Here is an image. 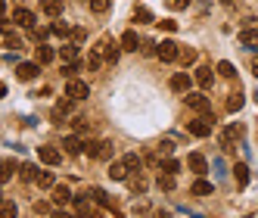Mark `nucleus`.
<instances>
[{"label":"nucleus","mask_w":258,"mask_h":218,"mask_svg":"<svg viewBox=\"0 0 258 218\" xmlns=\"http://www.w3.org/2000/svg\"><path fill=\"white\" fill-rule=\"evenodd\" d=\"M84 196H87V193H84ZM84 196H72V203H75V212H78V215H94L97 209L90 206V199H84Z\"/></svg>","instance_id":"obj_18"},{"label":"nucleus","mask_w":258,"mask_h":218,"mask_svg":"<svg viewBox=\"0 0 258 218\" xmlns=\"http://www.w3.org/2000/svg\"><path fill=\"white\" fill-rule=\"evenodd\" d=\"M187 166H190L196 175H206V172H209V162H206V156H202V153H190V156H187Z\"/></svg>","instance_id":"obj_15"},{"label":"nucleus","mask_w":258,"mask_h":218,"mask_svg":"<svg viewBox=\"0 0 258 218\" xmlns=\"http://www.w3.org/2000/svg\"><path fill=\"white\" fill-rule=\"evenodd\" d=\"M38 159L44 162V166H59L62 162V153L56 147H38Z\"/></svg>","instance_id":"obj_8"},{"label":"nucleus","mask_w":258,"mask_h":218,"mask_svg":"<svg viewBox=\"0 0 258 218\" xmlns=\"http://www.w3.org/2000/svg\"><path fill=\"white\" fill-rule=\"evenodd\" d=\"M4 47H7V50H19V47H22V41L16 38V34H10V31H7V38H4Z\"/></svg>","instance_id":"obj_40"},{"label":"nucleus","mask_w":258,"mask_h":218,"mask_svg":"<svg viewBox=\"0 0 258 218\" xmlns=\"http://www.w3.org/2000/svg\"><path fill=\"white\" fill-rule=\"evenodd\" d=\"M137 47H140L137 31H124V34H121V50H137Z\"/></svg>","instance_id":"obj_23"},{"label":"nucleus","mask_w":258,"mask_h":218,"mask_svg":"<svg viewBox=\"0 0 258 218\" xmlns=\"http://www.w3.org/2000/svg\"><path fill=\"white\" fill-rule=\"evenodd\" d=\"M109 178H112V181H127V166H124V159L109 166Z\"/></svg>","instance_id":"obj_20"},{"label":"nucleus","mask_w":258,"mask_h":218,"mask_svg":"<svg viewBox=\"0 0 258 218\" xmlns=\"http://www.w3.org/2000/svg\"><path fill=\"white\" fill-rule=\"evenodd\" d=\"M103 60H106V57H103V53H100V50L94 47V50L87 53V69H90V72H97V69L103 66Z\"/></svg>","instance_id":"obj_25"},{"label":"nucleus","mask_w":258,"mask_h":218,"mask_svg":"<svg viewBox=\"0 0 258 218\" xmlns=\"http://www.w3.org/2000/svg\"><path fill=\"white\" fill-rule=\"evenodd\" d=\"M233 178H236V184H239V187H246V184H249V166L236 162V166H233Z\"/></svg>","instance_id":"obj_22"},{"label":"nucleus","mask_w":258,"mask_h":218,"mask_svg":"<svg viewBox=\"0 0 258 218\" xmlns=\"http://www.w3.org/2000/svg\"><path fill=\"white\" fill-rule=\"evenodd\" d=\"M53 60H56V53H53V47H38V63H53Z\"/></svg>","instance_id":"obj_31"},{"label":"nucleus","mask_w":258,"mask_h":218,"mask_svg":"<svg viewBox=\"0 0 258 218\" xmlns=\"http://www.w3.org/2000/svg\"><path fill=\"white\" fill-rule=\"evenodd\" d=\"M0 203H4V193H0Z\"/></svg>","instance_id":"obj_53"},{"label":"nucleus","mask_w":258,"mask_h":218,"mask_svg":"<svg viewBox=\"0 0 258 218\" xmlns=\"http://www.w3.org/2000/svg\"><path fill=\"white\" fill-rule=\"evenodd\" d=\"M159 169H162V172H171V175H177V172H180V162H177V159H171V156H165V159L159 162Z\"/></svg>","instance_id":"obj_30"},{"label":"nucleus","mask_w":258,"mask_h":218,"mask_svg":"<svg viewBox=\"0 0 258 218\" xmlns=\"http://www.w3.org/2000/svg\"><path fill=\"white\" fill-rule=\"evenodd\" d=\"M59 57H62L66 63H72V60L78 57V47H75V44H66V47H62V53H59Z\"/></svg>","instance_id":"obj_36"},{"label":"nucleus","mask_w":258,"mask_h":218,"mask_svg":"<svg viewBox=\"0 0 258 218\" xmlns=\"http://www.w3.org/2000/svg\"><path fill=\"white\" fill-rule=\"evenodd\" d=\"M193 78H196V84H199V87H212V81H215V72H212V66H199Z\"/></svg>","instance_id":"obj_14"},{"label":"nucleus","mask_w":258,"mask_h":218,"mask_svg":"<svg viewBox=\"0 0 258 218\" xmlns=\"http://www.w3.org/2000/svg\"><path fill=\"white\" fill-rule=\"evenodd\" d=\"M50 31L56 34V38H66V34H72V28H69L66 22H53V25H50Z\"/></svg>","instance_id":"obj_34"},{"label":"nucleus","mask_w":258,"mask_h":218,"mask_svg":"<svg viewBox=\"0 0 258 218\" xmlns=\"http://www.w3.org/2000/svg\"><path fill=\"white\" fill-rule=\"evenodd\" d=\"M218 72H221V75H224V78H233V75H236L233 63H227V60H224V63H218Z\"/></svg>","instance_id":"obj_39"},{"label":"nucleus","mask_w":258,"mask_h":218,"mask_svg":"<svg viewBox=\"0 0 258 218\" xmlns=\"http://www.w3.org/2000/svg\"><path fill=\"white\" fill-rule=\"evenodd\" d=\"M84 153L94 159V156H97V140H84Z\"/></svg>","instance_id":"obj_45"},{"label":"nucleus","mask_w":258,"mask_h":218,"mask_svg":"<svg viewBox=\"0 0 258 218\" xmlns=\"http://www.w3.org/2000/svg\"><path fill=\"white\" fill-rule=\"evenodd\" d=\"M190 193H193V196H209V193H212V184H209V181H202V178H199L196 184L190 187Z\"/></svg>","instance_id":"obj_28"},{"label":"nucleus","mask_w":258,"mask_h":218,"mask_svg":"<svg viewBox=\"0 0 258 218\" xmlns=\"http://www.w3.org/2000/svg\"><path fill=\"white\" fill-rule=\"evenodd\" d=\"M41 10H44L47 16H53V19H59V16H62V0H44Z\"/></svg>","instance_id":"obj_19"},{"label":"nucleus","mask_w":258,"mask_h":218,"mask_svg":"<svg viewBox=\"0 0 258 218\" xmlns=\"http://www.w3.org/2000/svg\"><path fill=\"white\" fill-rule=\"evenodd\" d=\"M239 106H243V94L236 90V94H230V100H227V109H230V113H236Z\"/></svg>","instance_id":"obj_41"},{"label":"nucleus","mask_w":258,"mask_h":218,"mask_svg":"<svg viewBox=\"0 0 258 218\" xmlns=\"http://www.w3.org/2000/svg\"><path fill=\"white\" fill-rule=\"evenodd\" d=\"M112 140H97V156L94 159H103V162H109V159H112Z\"/></svg>","instance_id":"obj_17"},{"label":"nucleus","mask_w":258,"mask_h":218,"mask_svg":"<svg viewBox=\"0 0 258 218\" xmlns=\"http://www.w3.org/2000/svg\"><path fill=\"white\" fill-rule=\"evenodd\" d=\"M109 4H112V0H90V10H94V13H106Z\"/></svg>","instance_id":"obj_42"},{"label":"nucleus","mask_w":258,"mask_h":218,"mask_svg":"<svg viewBox=\"0 0 258 218\" xmlns=\"http://www.w3.org/2000/svg\"><path fill=\"white\" fill-rule=\"evenodd\" d=\"M252 69H255V75H258V60H255V66H252Z\"/></svg>","instance_id":"obj_52"},{"label":"nucleus","mask_w":258,"mask_h":218,"mask_svg":"<svg viewBox=\"0 0 258 218\" xmlns=\"http://www.w3.org/2000/svg\"><path fill=\"white\" fill-rule=\"evenodd\" d=\"M62 150H66L69 156H81V153H84V140H81L78 134H69V137H62Z\"/></svg>","instance_id":"obj_9"},{"label":"nucleus","mask_w":258,"mask_h":218,"mask_svg":"<svg viewBox=\"0 0 258 218\" xmlns=\"http://www.w3.org/2000/svg\"><path fill=\"white\" fill-rule=\"evenodd\" d=\"M159 25H162V28H165V31H177V22H171V19H162V22H159Z\"/></svg>","instance_id":"obj_47"},{"label":"nucleus","mask_w":258,"mask_h":218,"mask_svg":"<svg viewBox=\"0 0 258 218\" xmlns=\"http://www.w3.org/2000/svg\"><path fill=\"white\" fill-rule=\"evenodd\" d=\"M87 128H90V125H87V119H84V116H78V119H75V131H78V134H84Z\"/></svg>","instance_id":"obj_44"},{"label":"nucleus","mask_w":258,"mask_h":218,"mask_svg":"<svg viewBox=\"0 0 258 218\" xmlns=\"http://www.w3.org/2000/svg\"><path fill=\"white\" fill-rule=\"evenodd\" d=\"M66 94H69L72 100H87V97H90V87H87V81L69 78V84H66Z\"/></svg>","instance_id":"obj_4"},{"label":"nucleus","mask_w":258,"mask_h":218,"mask_svg":"<svg viewBox=\"0 0 258 218\" xmlns=\"http://www.w3.org/2000/svg\"><path fill=\"white\" fill-rule=\"evenodd\" d=\"M38 63H19V69H16V78L19 81H31V78H38Z\"/></svg>","instance_id":"obj_12"},{"label":"nucleus","mask_w":258,"mask_h":218,"mask_svg":"<svg viewBox=\"0 0 258 218\" xmlns=\"http://www.w3.org/2000/svg\"><path fill=\"white\" fill-rule=\"evenodd\" d=\"M34 184H38L41 190H50L53 184H56V175H53V172H41V175H38V181H34Z\"/></svg>","instance_id":"obj_26"},{"label":"nucleus","mask_w":258,"mask_h":218,"mask_svg":"<svg viewBox=\"0 0 258 218\" xmlns=\"http://www.w3.org/2000/svg\"><path fill=\"white\" fill-rule=\"evenodd\" d=\"M97 50H100V53H103V57H106V60H109V63H115V60H118V57H121V47H118V44H115V41H109V38H103V41H100V44H97Z\"/></svg>","instance_id":"obj_6"},{"label":"nucleus","mask_w":258,"mask_h":218,"mask_svg":"<svg viewBox=\"0 0 258 218\" xmlns=\"http://www.w3.org/2000/svg\"><path fill=\"white\" fill-rule=\"evenodd\" d=\"M134 19H137V22H153V13L146 10V7H137V10H134Z\"/></svg>","instance_id":"obj_38"},{"label":"nucleus","mask_w":258,"mask_h":218,"mask_svg":"<svg viewBox=\"0 0 258 218\" xmlns=\"http://www.w3.org/2000/svg\"><path fill=\"white\" fill-rule=\"evenodd\" d=\"M34 212H41V215H47V212H50V203H34Z\"/></svg>","instance_id":"obj_48"},{"label":"nucleus","mask_w":258,"mask_h":218,"mask_svg":"<svg viewBox=\"0 0 258 218\" xmlns=\"http://www.w3.org/2000/svg\"><path fill=\"white\" fill-rule=\"evenodd\" d=\"M159 187H162V190H174V175H171V172H162V175H159Z\"/></svg>","instance_id":"obj_33"},{"label":"nucleus","mask_w":258,"mask_h":218,"mask_svg":"<svg viewBox=\"0 0 258 218\" xmlns=\"http://www.w3.org/2000/svg\"><path fill=\"white\" fill-rule=\"evenodd\" d=\"M4 10H7V4H4V0H0V16H4Z\"/></svg>","instance_id":"obj_51"},{"label":"nucleus","mask_w":258,"mask_h":218,"mask_svg":"<svg viewBox=\"0 0 258 218\" xmlns=\"http://www.w3.org/2000/svg\"><path fill=\"white\" fill-rule=\"evenodd\" d=\"M16 203H0V218H16Z\"/></svg>","instance_id":"obj_35"},{"label":"nucleus","mask_w":258,"mask_h":218,"mask_svg":"<svg viewBox=\"0 0 258 218\" xmlns=\"http://www.w3.org/2000/svg\"><path fill=\"white\" fill-rule=\"evenodd\" d=\"M69 109H72V97L66 94L62 100H56V106H53V122H56V125H62V119H66V113H69Z\"/></svg>","instance_id":"obj_13"},{"label":"nucleus","mask_w":258,"mask_h":218,"mask_svg":"<svg viewBox=\"0 0 258 218\" xmlns=\"http://www.w3.org/2000/svg\"><path fill=\"white\" fill-rule=\"evenodd\" d=\"M62 72H66V78H75V72H78V63H69V66H62Z\"/></svg>","instance_id":"obj_46"},{"label":"nucleus","mask_w":258,"mask_h":218,"mask_svg":"<svg viewBox=\"0 0 258 218\" xmlns=\"http://www.w3.org/2000/svg\"><path fill=\"white\" fill-rule=\"evenodd\" d=\"M131 187H134V193H140V196H143V193H146V178H143V175H140V172H137V178H134V181H131Z\"/></svg>","instance_id":"obj_37"},{"label":"nucleus","mask_w":258,"mask_h":218,"mask_svg":"<svg viewBox=\"0 0 258 218\" xmlns=\"http://www.w3.org/2000/svg\"><path fill=\"white\" fill-rule=\"evenodd\" d=\"M187 106L193 109V113H199V116H209L212 113V103H209L206 94H190V90H187Z\"/></svg>","instance_id":"obj_3"},{"label":"nucleus","mask_w":258,"mask_h":218,"mask_svg":"<svg viewBox=\"0 0 258 218\" xmlns=\"http://www.w3.org/2000/svg\"><path fill=\"white\" fill-rule=\"evenodd\" d=\"M212 128H215V116H212V113H209V116H199V119H193V122H187V131H190L193 137H209Z\"/></svg>","instance_id":"obj_1"},{"label":"nucleus","mask_w":258,"mask_h":218,"mask_svg":"<svg viewBox=\"0 0 258 218\" xmlns=\"http://www.w3.org/2000/svg\"><path fill=\"white\" fill-rule=\"evenodd\" d=\"M239 134H243V131H239L236 125L224 128V131H221V150H224V153H233V150H236V140H239Z\"/></svg>","instance_id":"obj_5"},{"label":"nucleus","mask_w":258,"mask_h":218,"mask_svg":"<svg viewBox=\"0 0 258 218\" xmlns=\"http://www.w3.org/2000/svg\"><path fill=\"white\" fill-rule=\"evenodd\" d=\"M13 172H16V166L10 159H0V184H7V181L13 178Z\"/></svg>","instance_id":"obj_27"},{"label":"nucleus","mask_w":258,"mask_h":218,"mask_svg":"<svg viewBox=\"0 0 258 218\" xmlns=\"http://www.w3.org/2000/svg\"><path fill=\"white\" fill-rule=\"evenodd\" d=\"M177 60H180L183 66H193V63H196V50H193V47H183V50H180V57H177Z\"/></svg>","instance_id":"obj_32"},{"label":"nucleus","mask_w":258,"mask_h":218,"mask_svg":"<svg viewBox=\"0 0 258 218\" xmlns=\"http://www.w3.org/2000/svg\"><path fill=\"white\" fill-rule=\"evenodd\" d=\"M19 172H22V181H28V184H34V181H38V175H41V169H38V166H31V162H25Z\"/></svg>","instance_id":"obj_24"},{"label":"nucleus","mask_w":258,"mask_h":218,"mask_svg":"<svg viewBox=\"0 0 258 218\" xmlns=\"http://www.w3.org/2000/svg\"><path fill=\"white\" fill-rule=\"evenodd\" d=\"M87 193H90V199H94L97 206H103V209H112V199H109V193H106L103 187H90Z\"/></svg>","instance_id":"obj_16"},{"label":"nucleus","mask_w":258,"mask_h":218,"mask_svg":"<svg viewBox=\"0 0 258 218\" xmlns=\"http://www.w3.org/2000/svg\"><path fill=\"white\" fill-rule=\"evenodd\" d=\"M168 7L171 10H183V7H187V0H168Z\"/></svg>","instance_id":"obj_49"},{"label":"nucleus","mask_w":258,"mask_h":218,"mask_svg":"<svg viewBox=\"0 0 258 218\" xmlns=\"http://www.w3.org/2000/svg\"><path fill=\"white\" fill-rule=\"evenodd\" d=\"M156 150H159V156H171V150H174V143H171V140H162V143H159Z\"/></svg>","instance_id":"obj_43"},{"label":"nucleus","mask_w":258,"mask_h":218,"mask_svg":"<svg viewBox=\"0 0 258 218\" xmlns=\"http://www.w3.org/2000/svg\"><path fill=\"white\" fill-rule=\"evenodd\" d=\"M0 31H4V34H7V31H10V22H7V19H4V16H0Z\"/></svg>","instance_id":"obj_50"},{"label":"nucleus","mask_w":258,"mask_h":218,"mask_svg":"<svg viewBox=\"0 0 258 218\" xmlns=\"http://www.w3.org/2000/svg\"><path fill=\"white\" fill-rule=\"evenodd\" d=\"M239 44L243 47H258V31L255 28H243L239 31Z\"/></svg>","instance_id":"obj_21"},{"label":"nucleus","mask_w":258,"mask_h":218,"mask_svg":"<svg viewBox=\"0 0 258 218\" xmlns=\"http://www.w3.org/2000/svg\"><path fill=\"white\" fill-rule=\"evenodd\" d=\"M156 57H159L162 63H177V57H180V47H177L174 41H162V44L156 47Z\"/></svg>","instance_id":"obj_2"},{"label":"nucleus","mask_w":258,"mask_h":218,"mask_svg":"<svg viewBox=\"0 0 258 218\" xmlns=\"http://www.w3.org/2000/svg\"><path fill=\"white\" fill-rule=\"evenodd\" d=\"M190 84H193V78L187 75V72H174L171 75V90H177V94H187Z\"/></svg>","instance_id":"obj_10"},{"label":"nucleus","mask_w":258,"mask_h":218,"mask_svg":"<svg viewBox=\"0 0 258 218\" xmlns=\"http://www.w3.org/2000/svg\"><path fill=\"white\" fill-rule=\"evenodd\" d=\"M50 196H53V206H69L72 203V190L66 184H53L50 187Z\"/></svg>","instance_id":"obj_7"},{"label":"nucleus","mask_w":258,"mask_h":218,"mask_svg":"<svg viewBox=\"0 0 258 218\" xmlns=\"http://www.w3.org/2000/svg\"><path fill=\"white\" fill-rule=\"evenodd\" d=\"M124 166H127V172H140V169H143V159H140L137 153H127V156H124Z\"/></svg>","instance_id":"obj_29"},{"label":"nucleus","mask_w":258,"mask_h":218,"mask_svg":"<svg viewBox=\"0 0 258 218\" xmlns=\"http://www.w3.org/2000/svg\"><path fill=\"white\" fill-rule=\"evenodd\" d=\"M13 25H22V28H31L34 25V13L19 7V10H13Z\"/></svg>","instance_id":"obj_11"}]
</instances>
